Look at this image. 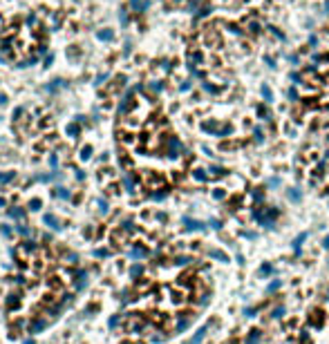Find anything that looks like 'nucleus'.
Returning a JSON list of instances; mask_svg holds the SVG:
<instances>
[{
    "label": "nucleus",
    "mask_w": 329,
    "mask_h": 344,
    "mask_svg": "<svg viewBox=\"0 0 329 344\" xmlns=\"http://www.w3.org/2000/svg\"><path fill=\"white\" fill-rule=\"evenodd\" d=\"M5 103H7V96H5V94H0V105H5Z\"/></svg>",
    "instance_id": "36"
},
{
    "label": "nucleus",
    "mask_w": 329,
    "mask_h": 344,
    "mask_svg": "<svg viewBox=\"0 0 329 344\" xmlns=\"http://www.w3.org/2000/svg\"><path fill=\"white\" fill-rule=\"evenodd\" d=\"M307 237H309V232H300L298 237L293 239V243H291V246H293V250H296V255H300V246H302V241H305Z\"/></svg>",
    "instance_id": "2"
},
{
    "label": "nucleus",
    "mask_w": 329,
    "mask_h": 344,
    "mask_svg": "<svg viewBox=\"0 0 329 344\" xmlns=\"http://www.w3.org/2000/svg\"><path fill=\"white\" fill-rule=\"evenodd\" d=\"M130 257H132V259H144V257H148V250H146L144 246H134L132 253H130Z\"/></svg>",
    "instance_id": "3"
},
{
    "label": "nucleus",
    "mask_w": 329,
    "mask_h": 344,
    "mask_svg": "<svg viewBox=\"0 0 329 344\" xmlns=\"http://www.w3.org/2000/svg\"><path fill=\"white\" fill-rule=\"evenodd\" d=\"M141 270H144V268H141V264H134V266L130 268V277L134 279V277H139L141 275Z\"/></svg>",
    "instance_id": "12"
},
{
    "label": "nucleus",
    "mask_w": 329,
    "mask_h": 344,
    "mask_svg": "<svg viewBox=\"0 0 329 344\" xmlns=\"http://www.w3.org/2000/svg\"><path fill=\"white\" fill-rule=\"evenodd\" d=\"M117 324H119V317H110V326L114 328V326H117Z\"/></svg>",
    "instance_id": "33"
},
{
    "label": "nucleus",
    "mask_w": 329,
    "mask_h": 344,
    "mask_svg": "<svg viewBox=\"0 0 329 344\" xmlns=\"http://www.w3.org/2000/svg\"><path fill=\"white\" fill-rule=\"evenodd\" d=\"M260 331H251V335H249V344H255V342H260Z\"/></svg>",
    "instance_id": "16"
},
{
    "label": "nucleus",
    "mask_w": 329,
    "mask_h": 344,
    "mask_svg": "<svg viewBox=\"0 0 329 344\" xmlns=\"http://www.w3.org/2000/svg\"><path fill=\"white\" fill-rule=\"evenodd\" d=\"M260 92H262V96H264V101H267V103H271V101H273V96H271L269 85H262V87H260Z\"/></svg>",
    "instance_id": "9"
},
{
    "label": "nucleus",
    "mask_w": 329,
    "mask_h": 344,
    "mask_svg": "<svg viewBox=\"0 0 329 344\" xmlns=\"http://www.w3.org/2000/svg\"><path fill=\"white\" fill-rule=\"evenodd\" d=\"M25 344H34V340H25Z\"/></svg>",
    "instance_id": "37"
},
{
    "label": "nucleus",
    "mask_w": 329,
    "mask_h": 344,
    "mask_svg": "<svg viewBox=\"0 0 329 344\" xmlns=\"http://www.w3.org/2000/svg\"><path fill=\"white\" fill-rule=\"evenodd\" d=\"M94 255H96V257H108V250H101V248H99V250H94Z\"/></svg>",
    "instance_id": "24"
},
{
    "label": "nucleus",
    "mask_w": 329,
    "mask_h": 344,
    "mask_svg": "<svg viewBox=\"0 0 329 344\" xmlns=\"http://www.w3.org/2000/svg\"><path fill=\"white\" fill-rule=\"evenodd\" d=\"M190 257H177V264H188Z\"/></svg>",
    "instance_id": "27"
},
{
    "label": "nucleus",
    "mask_w": 329,
    "mask_h": 344,
    "mask_svg": "<svg viewBox=\"0 0 329 344\" xmlns=\"http://www.w3.org/2000/svg\"><path fill=\"white\" fill-rule=\"evenodd\" d=\"M114 38V34L110 29H103V31H99V40H112Z\"/></svg>",
    "instance_id": "11"
},
{
    "label": "nucleus",
    "mask_w": 329,
    "mask_h": 344,
    "mask_svg": "<svg viewBox=\"0 0 329 344\" xmlns=\"http://www.w3.org/2000/svg\"><path fill=\"white\" fill-rule=\"evenodd\" d=\"M242 235H244L246 239H257V235H255V232H249V230H246V232H242Z\"/></svg>",
    "instance_id": "26"
},
{
    "label": "nucleus",
    "mask_w": 329,
    "mask_h": 344,
    "mask_svg": "<svg viewBox=\"0 0 329 344\" xmlns=\"http://www.w3.org/2000/svg\"><path fill=\"white\" fill-rule=\"evenodd\" d=\"M215 127H217V121H206V123H202L204 132H215Z\"/></svg>",
    "instance_id": "8"
},
{
    "label": "nucleus",
    "mask_w": 329,
    "mask_h": 344,
    "mask_svg": "<svg viewBox=\"0 0 329 344\" xmlns=\"http://www.w3.org/2000/svg\"><path fill=\"white\" fill-rule=\"evenodd\" d=\"M45 324H47L45 320H36V322L32 324V333H36V331H43V328H45Z\"/></svg>",
    "instance_id": "10"
},
{
    "label": "nucleus",
    "mask_w": 329,
    "mask_h": 344,
    "mask_svg": "<svg viewBox=\"0 0 329 344\" xmlns=\"http://www.w3.org/2000/svg\"><path fill=\"white\" fill-rule=\"evenodd\" d=\"M206 328H208V326H202V328L197 331V335H195V338H193V340H188L186 344H199V342L204 340V335H206Z\"/></svg>",
    "instance_id": "5"
},
{
    "label": "nucleus",
    "mask_w": 329,
    "mask_h": 344,
    "mask_svg": "<svg viewBox=\"0 0 329 344\" xmlns=\"http://www.w3.org/2000/svg\"><path fill=\"white\" fill-rule=\"evenodd\" d=\"M0 230H2V235H11V228H9V226H0Z\"/></svg>",
    "instance_id": "29"
},
{
    "label": "nucleus",
    "mask_w": 329,
    "mask_h": 344,
    "mask_svg": "<svg viewBox=\"0 0 329 344\" xmlns=\"http://www.w3.org/2000/svg\"><path fill=\"white\" fill-rule=\"evenodd\" d=\"M184 226L186 230H204V224L197 219H190V217H184Z\"/></svg>",
    "instance_id": "1"
},
{
    "label": "nucleus",
    "mask_w": 329,
    "mask_h": 344,
    "mask_svg": "<svg viewBox=\"0 0 329 344\" xmlns=\"http://www.w3.org/2000/svg\"><path fill=\"white\" fill-rule=\"evenodd\" d=\"M282 315H284V306H275V309L273 311H271V317H282Z\"/></svg>",
    "instance_id": "15"
},
{
    "label": "nucleus",
    "mask_w": 329,
    "mask_h": 344,
    "mask_svg": "<svg viewBox=\"0 0 329 344\" xmlns=\"http://www.w3.org/2000/svg\"><path fill=\"white\" fill-rule=\"evenodd\" d=\"M208 255H211V257H215V259H219V262H228V255H226V253H222V250H217V248L208 250Z\"/></svg>",
    "instance_id": "6"
},
{
    "label": "nucleus",
    "mask_w": 329,
    "mask_h": 344,
    "mask_svg": "<svg viewBox=\"0 0 329 344\" xmlns=\"http://www.w3.org/2000/svg\"><path fill=\"white\" fill-rule=\"evenodd\" d=\"M255 139H257V141H262V139H264V137H262V130H260V127L255 130Z\"/></svg>",
    "instance_id": "31"
},
{
    "label": "nucleus",
    "mask_w": 329,
    "mask_h": 344,
    "mask_svg": "<svg viewBox=\"0 0 329 344\" xmlns=\"http://www.w3.org/2000/svg\"><path fill=\"white\" fill-rule=\"evenodd\" d=\"M280 286H282V282H280V279H275V282H271V284L267 286V291H269V293H273V291L280 288Z\"/></svg>",
    "instance_id": "17"
},
{
    "label": "nucleus",
    "mask_w": 329,
    "mask_h": 344,
    "mask_svg": "<svg viewBox=\"0 0 329 344\" xmlns=\"http://www.w3.org/2000/svg\"><path fill=\"white\" fill-rule=\"evenodd\" d=\"M323 248H329V235H327V237L323 239Z\"/></svg>",
    "instance_id": "35"
},
{
    "label": "nucleus",
    "mask_w": 329,
    "mask_h": 344,
    "mask_svg": "<svg viewBox=\"0 0 329 344\" xmlns=\"http://www.w3.org/2000/svg\"><path fill=\"white\" fill-rule=\"evenodd\" d=\"M195 179H197V181H204V179H206L204 170H195Z\"/></svg>",
    "instance_id": "22"
},
{
    "label": "nucleus",
    "mask_w": 329,
    "mask_h": 344,
    "mask_svg": "<svg viewBox=\"0 0 329 344\" xmlns=\"http://www.w3.org/2000/svg\"><path fill=\"white\" fill-rule=\"evenodd\" d=\"M269 185H273V188H275V185H280V179H271Z\"/></svg>",
    "instance_id": "34"
},
{
    "label": "nucleus",
    "mask_w": 329,
    "mask_h": 344,
    "mask_svg": "<svg viewBox=\"0 0 329 344\" xmlns=\"http://www.w3.org/2000/svg\"><path fill=\"white\" fill-rule=\"evenodd\" d=\"M45 224H47L49 228H54V230H61V228H63V226H61V221L56 219L54 214H45Z\"/></svg>",
    "instance_id": "4"
},
{
    "label": "nucleus",
    "mask_w": 329,
    "mask_h": 344,
    "mask_svg": "<svg viewBox=\"0 0 329 344\" xmlns=\"http://www.w3.org/2000/svg\"><path fill=\"white\" fill-rule=\"evenodd\" d=\"M9 214H11L13 219H23V217H25V212L20 210V208H11V210H9Z\"/></svg>",
    "instance_id": "13"
},
{
    "label": "nucleus",
    "mask_w": 329,
    "mask_h": 344,
    "mask_svg": "<svg viewBox=\"0 0 329 344\" xmlns=\"http://www.w3.org/2000/svg\"><path fill=\"white\" fill-rule=\"evenodd\" d=\"M29 208H32V210H38V208H40V199H34V201L29 203Z\"/></svg>",
    "instance_id": "23"
},
{
    "label": "nucleus",
    "mask_w": 329,
    "mask_h": 344,
    "mask_svg": "<svg viewBox=\"0 0 329 344\" xmlns=\"http://www.w3.org/2000/svg\"><path fill=\"white\" fill-rule=\"evenodd\" d=\"M58 192H56V195H58L61 199H69V190H65V188H56Z\"/></svg>",
    "instance_id": "20"
},
{
    "label": "nucleus",
    "mask_w": 329,
    "mask_h": 344,
    "mask_svg": "<svg viewBox=\"0 0 329 344\" xmlns=\"http://www.w3.org/2000/svg\"><path fill=\"white\" fill-rule=\"evenodd\" d=\"M11 177H13V172H9V174H0V181H9Z\"/></svg>",
    "instance_id": "28"
},
{
    "label": "nucleus",
    "mask_w": 329,
    "mask_h": 344,
    "mask_svg": "<svg viewBox=\"0 0 329 344\" xmlns=\"http://www.w3.org/2000/svg\"><path fill=\"white\" fill-rule=\"evenodd\" d=\"M289 98H293V101H296V98H298V92H296V90H289Z\"/></svg>",
    "instance_id": "30"
},
{
    "label": "nucleus",
    "mask_w": 329,
    "mask_h": 344,
    "mask_svg": "<svg viewBox=\"0 0 329 344\" xmlns=\"http://www.w3.org/2000/svg\"><path fill=\"white\" fill-rule=\"evenodd\" d=\"M289 199H291L293 203H300V201H302V195H300V190H298V188H291V190H289Z\"/></svg>",
    "instance_id": "7"
},
{
    "label": "nucleus",
    "mask_w": 329,
    "mask_h": 344,
    "mask_svg": "<svg viewBox=\"0 0 329 344\" xmlns=\"http://www.w3.org/2000/svg\"><path fill=\"white\" fill-rule=\"evenodd\" d=\"M18 232H20V235H29V230H27L25 226H18Z\"/></svg>",
    "instance_id": "32"
},
{
    "label": "nucleus",
    "mask_w": 329,
    "mask_h": 344,
    "mask_svg": "<svg viewBox=\"0 0 329 344\" xmlns=\"http://www.w3.org/2000/svg\"><path fill=\"white\" fill-rule=\"evenodd\" d=\"M273 273V266H271V264H262L260 266V275H271Z\"/></svg>",
    "instance_id": "14"
},
{
    "label": "nucleus",
    "mask_w": 329,
    "mask_h": 344,
    "mask_svg": "<svg viewBox=\"0 0 329 344\" xmlns=\"http://www.w3.org/2000/svg\"><path fill=\"white\" fill-rule=\"evenodd\" d=\"M213 197H215V199H222V197H224V190H219V188H217L215 192H213Z\"/></svg>",
    "instance_id": "25"
},
{
    "label": "nucleus",
    "mask_w": 329,
    "mask_h": 344,
    "mask_svg": "<svg viewBox=\"0 0 329 344\" xmlns=\"http://www.w3.org/2000/svg\"><path fill=\"white\" fill-rule=\"evenodd\" d=\"M90 154H92V148H90V145L81 150V159H83V161H85V159H90Z\"/></svg>",
    "instance_id": "19"
},
{
    "label": "nucleus",
    "mask_w": 329,
    "mask_h": 344,
    "mask_svg": "<svg viewBox=\"0 0 329 344\" xmlns=\"http://www.w3.org/2000/svg\"><path fill=\"white\" fill-rule=\"evenodd\" d=\"M65 132H67V134H69V137H74V134H76V132H78V125H76V123H69V125H67V130H65Z\"/></svg>",
    "instance_id": "18"
},
{
    "label": "nucleus",
    "mask_w": 329,
    "mask_h": 344,
    "mask_svg": "<svg viewBox=\"0 0 329 344\" xmlns=\"http://www.w3.org/2000/svg\"><path fill=\"white\" fill-rule=\"evenodd\" d=\"M208 224H211V228H215V230H219V228H222V221H219V219H211Z\"/></svg>",
    "instance_id": "21"
}]
</instances>
